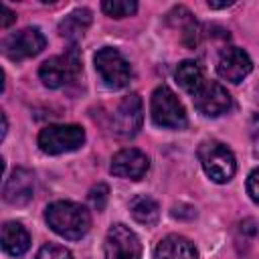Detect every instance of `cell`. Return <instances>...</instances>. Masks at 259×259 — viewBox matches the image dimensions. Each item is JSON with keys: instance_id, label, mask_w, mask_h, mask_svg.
<instances>
[{"instance_id": "obj_1", "label": "cell", "mask_w": 259, "mask_h": 259, "mask_svg": "<svg viewBox=\"0 0 259 259\" xmlns=\"http://www.w3.org/2000/svg\"><path fill=\"white\" fill-rule=\"evenodd\" d=\"M45 221L59 237L71 239V241L85 237L89 227H91L89 210L77 202H71V200L51 202L45 210Z\"/></svg>"}, {"instance_id": "obj_2", "label": "cell", "mask_w": 259, "mask_h": 259, "mask_svg": "<svg viewBox=\"0 0 259 259\" xmlns=\"http://www.w3.org/2000/svg\"><path fill=\"white\" fill-rule=\"evenodd\" d=\"M196 154H198L202 170L206 172V176L212 182L225 184L235 176L237 162H235L233 152L225 144H221L217 140H206V142H202L198 146Z\"/></svg>"}, {"instance_id": "obj_3", "label": "cell", "mask_w": 259, "mask_h": 259, "mask_svg": "<svg viewBox=\"0 0 259 259\" xmlns=\"http://www.w3.org/2000/svg\"><path fill=\"white\" fill-rule=\"evenodd\" d=\"M79 73H81V53L75 45L69 47L63 55L47 59L38 69V77L49 89H59L75 81Z\"/></svg>"}, {"instance_id": "obj_4", "label": "cell", "mask_w": 259, "mask_h": 259, "mask_svg": "<svg viewBox=\"0 0 259 259\" xmlns=\"http://www.w3.org/2000/svg\"><path fill=\"white\" fill-rule=\"evenodd\" d=\"M150 113H152V121L158 127L182 130L188 123L186 111H184L180 99L166 85H160L154 89L152 99H150Z\"/></svg>"}, {"instance_id": "obj_5", "label": "cell", "mask_w": 259, "mask_h": 259, "mask_svg": "<svg viewBox=\"0 0 259 259\" xmlns=\"http://www.w3.org/2000/svg\"><path fill=\"white\" fill-rule=\"evenodd\" d=\"M95 71L101 77L103 85L109 89H123L130 85L134 73L130 63L123 59V55L113 47H103L93 57Z\"/></svg>"}, {"instance_id": "obj_6", "label": "cell", "mask_w": 259, "mask_h": 259, "mask_svg": "<svg viewBox=\"0 0 259 259\" xmlns=\"http://www.w3.org/2000/svg\"><path fill=\"white\" fill-rule=\"evenodd\" d=\"M85 144V130L75 123H55L47 125L38 134V148L45 154L57 156L73 152Z\"/></svg>"}, {"instance_id": "obj_7", "label": "cell", "mask_w": 259, "mask_h": 259, "mask_svg": "<svg viewBox=\"0 0 259 259\" xmlns=\"http://www.w3.org/2000/svg\"><path fill=\"white\" fill-rule=\"evenodd\" d=\"M103 251L105 259H142V243L138 235L121 223L109 227Z\"/></svg>"}, {"instance_id": "obj_8", "label": "cell", "mask_w": 259, "mask_h": 259, "mask_svg": "<svg viewBox=\"0 0 259 259\" xmlns=\"http://www.w3.org/2000/svg\"><path fill=\"white\" fill-rule=\"evenodd\" d=\"M144 121V107H142V99L138 93H130L125 97H121V101L117 103L113 117H111V127L117 136L130 138L136 136L138 130L142 127Z\"/></svg>"}, {"instance_id": "obj_9", "label": "cell", "mask_w": 259, "mask_h": 259, "mask_svg": "<svg viewBox=\"0 0 259 259\" xmlns=\"http://www.w3.org/2000/svg\"><path fill=\"white\" fill-rule=\"evenodd\" d=\"M47 47V38L40 32V28H22L18 32H12L4 40V55L10 61H22L28 57L38 55Z\"/></svg>"}, {"instance_id": "obj_10", "label": "cell", "mask_w": 259, "mask_h": 259, "mask_svg": "<svg viewBox=\"0 0 259 259\" xmlns=\"http://www.w3.org/2000/svg\"><path fill=\"white\" fill-rule=\"evenodd\" d=\"M194 107L206 117H219L233 105L229 91L217 81H204V85L192 95Z\"/></svg>"}, {"instance_id": "obj_11", "label": "cell", "mask_w": 259, "mask_h": 259, "mask_svg": "<svg viewBox=\"0 0 259 259\" xmlns=\"http://www.w3.org/2000/svg\"><path fill=\"white\" fill-rule=\"evenodd\" d=\"M150 168V160L144 152L136 150V148H123L119 150L113 158H111V174L119 176V178H127V180H140L146 176Z\"/></svg>"}, {"instance_id": "obj_12", "label": "cell", "mask_w": 259, "mask_h": 259, "mask_svg": "<svg viewBox=\"0 0 259 259\" xmlns=\"http://www.w3.org/2000/svg\"><path fill=\"white\" fill-rule=\"evenodd\" d=\"M251 69H253V63H251L249 55L239 47L225 49L217 63L219 75L229 83H241L251 73Z\"/></svg>"}, {"instance_id": "obj_13", "label": "cell", "mask_w": 259, "mask_h": 259, "mask_svg": "<svg viewBox=\"0 0 259 259\" xmlns=\"http://www.w3.org/2000/svg\"><path fill=\"white\" fill-rule=\"evenodd\" d=\"M2 196L8 204H26L34 196V174L26 168H16L4 182Z\"/></svg>"}, {"instance_id": "obj_14", "label": "cell", "mask_w": 259, "mask_h": 259, "mask_svg": "<svg viewBox=\"0 0 259 259\" xmlns=\"http://www.w3.org/2000/svg\"><path fill=\"white\" fill-rule=\"evenodd\" d=\"M154 259H198V253L186 237L168 235L156 245Z\"/></svg>"}, {"instance_id": "obj_15", "label": "cell", "mask_w": 259, "mask_h": 259, "mask_svg": "<svg viewBox=\"0 0 259 259\" xmlns=\"http://www.w3.org/2000/svg\"><path fill=\"white\" fill-rule=\"evenodd\" d=\"M28 247H30V235L22 227V223H16V221L4 223V227H2V249L12 257H20L28 251Z\"/></svg>"}, {"instance_id": "obj_16", "label": "cell", "mask_w": 259, "mask_h": 259, "mask_svg": "<svg viewBox=\"0 0 259 259\" xmlns=\"http://www.w3.org/2000/svg\"><path fill=\"white\" fill-rule=\"evenodd\" d=\"M91 26V10L87 8H77L69 12L61 22H59V34L71 42L79 40L85 30Z\"/></svg>"}, {"instance_id": "obj_17", "label": "cell", "mask_w": 259, "mask_h": 259, "mask_svg": "<svg viewBox=\"0 0 259 259\" xmlns=\"http://www.w3.org/2000/svg\"><path fill=\"white\" fill-rule=\"evenodd\" d=\"M174 77H176L178 85L190 95H194L204 85V73H202V67L196 61H182L176 67Z\"/></svg>"}, {"instance_id": "obj_18", "label": "cell", "mask_w": 259, "mask_h": 259, "mask_svg": "<svg viewBox=\"0 0 259 259\" xmlns=\"http://www.w3.org/2000/svg\"><path fill=\"white\" fill-rule=\"evenodd\" d=\"M130 212L132 217L140 223V225H146V227H152L158 223L160 219V206L158 202L148 196V194H138L130 200Z\"/></svg>"}, {"instance_id": "obj_19", "label": "cell", "mask_w": 259, "mask_h": 259, "mask_svg": "<svg viewBox=\"0 0 259 259\" xmlns=\"http://www.w3.org/2000/svg\"><path fill=\"white\" fill-rule=\"evenodd\" d=\"M101 10L111 18H125L138 10V4L134 0H105L101 4Z\"/></svg>"}, {"instance_id": "obj_20", "label": "cell", "mask_w": 259, "mask_h": 259, "mask_svg": "<svg viewBox=\"0 0 259 259\" xmlns=\"http://www.w3.org/2000/svg\"><path fill=\"white\" fill-rule=\"evenodd\" d=\"M34 259H73V255L65 247L55 245V243H49V245H45V247L38 249V253H36Z\"/></svg>"}, {"instance_id": "obj_21", "label": "cell", "mask_w": 259, "mask_h": 259, "mask_svg": "<svg viewBox=\"0 0 259 259\" xmlns=\"http://www.w3.org/2000/svg\"><path fill=\"white\" fill-rule=\"evenodd\" d=\"M107 194H109V188L105 184H97L89 190V202L93 204V208L97 210H103L105 208V202H107Z\"/></svg>"}, {"instance_id": "obj_22", "label": "cell", "mask_w": 259, "mask_h": 259, "mask_svg": "<svg viewBox=\"0 0 259 259\" xmlns=\"http://www.w3.org/2000/svg\"><path fill=\"white\" fill-rule=\"evenodd\" d=\"M247 192L253 202L259 204V168H255L247 178Z\"/></svg>"}, {"instance_id": "obj_23", "label": "cell", "mask_w": 259, "mask_h": 259, "mask_svg": "<svg viewBox=\"0 0 259 259\" xmlns=\"http://www.w3.org/2000/svg\"><path fill=\"white\" fill-rule=\"evenodd\" d=\"M2 14H4V18H2L0 26H2V28H8V26H10V24H12L14 20H16V14H14V12H12V10H10V8L6 6V4L2 6Z\"/></svg>"}, {"instance_id": "obj_24", "label": "cell", "mask_w": 259, "mask_h": 259, "mask_svg": "<svg viewBox=\"0 0 259 259\" xmlns=\"http://www.w3.org/2000/svg\"><path fill=\"white\" fill-rule=\"evenodd\" d=\"M182 208H186V210H188L190 206H184V204H182ZM190 210H192V212H188V217L192 219V217L196 214V210H194V208H190ZM172 217H176V219H182V217H184V212H182V210H178V208L174 206V208H172Z\"/></svg>"}, {"instance_id": "obj_25", "label": "cell", "mask_w": 259, "mask_h": 259, "mask_svg": "<svg viewBox=\"0 0 259 259\" xmlns=\"http://www.w3.org/2000/svg\"><path fill=\"white\" fill-rule=\"evenodd\" d=\"M229 6H233V2H212V0H208V8H229Z\"/></svg>"}, {"instance_id": "obj_26", "label": "cell", "mask_w": 259, "mask_h": 259, "mask_svg": "<svg viewBox=\"0 0 259 259\" xmlns=\"http://www.w3.org/2000/svg\"><path fill=\"white\" fill-rule=\"evenodd\" d=\"M6 132H8V119H6V113L2 111V138L6 136Z\"/></svg>"}]
</instances>
